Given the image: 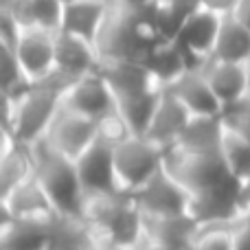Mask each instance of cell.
Segmentation results:
<instances>
[{
	"label": "cell",
	"instance_id": "cell-34",
	"mask_svg": "<svg viewBox=\"0 0 250 250\" xmlns=\"http://www.w3.org/2000/svg\"><path fill=\"white\" fill-rule=\"evenodd\" d=\"M233 16L237 18L246 29H250V0H239V4H237V9H235Z\"/></svg>",
	"mask_w": 250,
	"mask_h": 250
},
{
	"label": "cell",
	"instance_id": "cell-22",
	"mask_svg": "<svg viewBox=\"0 0 250 250\" xmlns=\"http://www.w3.org/2000/svg\"><path fill=\"white\" fill-rule=\"evenodd\" d=\"M101 75L110 83L117 99L160 88L143 62H105L101 64Z\"/></svg>",
	"mask_w": 250,
	"mask_h": 250
},
{
	"label": "cell",
	"instance_id": "cell-26",
	"mask_svg": "<svg viewBox=\"0 0 250 250\" xmlns=\"http://www.w3.org/2000/svg\"><path fill=\"white\" fill-rule=\"evenodd\" d=\"M160 97H163V88L117 99L119 114L125 119V123L132 129L134 136H145L147 134V129H149V125H151V119H154V114H156V108H158V104H160Z\"/></svg>",
	"mask_w": 250,
	"mask_h": 250
},
{
	"label": "cell",
	"instance_id": "cell-9",
	"mask_svg": "<svg viewBox=\"0 0 250 250\" xmlns=\"http://www.w3.org/2000/svg\"><path fill=\"white\" fill-rule=\"evenodd\" d=\"M62 108L101 121L104 117L117 110V97H114L110 83L105 82V77L101 75V70H97L86 77L75 79L66 88L62 95Z\"/></svg>",
	"mask_w": 250,
	"mask_h": 250
},
{
	"label": "cell",
	"instance_id": "cell-30",
	"mask_svg": "<svg viewBox=\"0 0 250 250\" xmlns=\"http://www.w3.org/2000/svg\"><path fill=\"white\" fill-rule=\"evenodd\" d=\"M222 119H224V123L229 125V127L237 129L239 134H244L250 141V95L244 101H239V104L226 108Z\"/></svg>",
	"mask_w": 250,
	"mask_h": 250
},
{
	"label": "cell",
	"instance_id": "cell-25",
	"mask_svg": "<svg viewBox=\"0 0 250 250\" xmlns=\"http://www.w3.org/2000/svg\"><path fill=\"white\" fill-rule=\"evenodd\" d=\"M211 60L250 64V29H246L235 16L222 18L220 35Z\"/></svg>",
	"mask_w": 250,
	"mask_h": 250
},
{
	"label": "cell",
	"instance_id": "cell-40",
	"mask_svg": "<svg viewBox=\"0 0 250 250\" xmlns=\"http://www.w3.org/2000/svg\"><path fill=\"white\" fill-rule=\"evenodd\" d=\"M248 77H250V64H248Z\"/></svg>",
	"mask_w": 250,
	"mask_h": 250
},
{
	"label": "cell",
	"instance_id": "cell-20",
	"mask_svg": "<svg viewBox=\"0 0 250 250\" xmlns=\"http://www.w3.org/2000/svg\"><path fill=\"white\" fill-rule=\"evenodd\" d=\"M53 222L2 217L0 250H51Z\"/></svg>",
	"mask_w": 250,
	"mask_h": 250
},
{
	"label": "cell",
	"instance_id": "cell-15",
	"mask_svg": "<svg viewBox=\"0 0 250 250\" xmlns=\"http://www.w3.org/2000/svg\"><path fill=\"white\" fill-rule=\"evenodd\" d=\"M191 121H193V114L189 112V108L173 92L163 90L160 104L156 108V114L151 119V125L145 136L151 143L160 145L163 149H171L182 138V134L187 132Z\"/></svg>",
	"mask_w": 250,
	"mask_h": 250
},
{
	"label": "cell",
	"instance_id": "cell-8",
	"mask_svg": "<svg viewBox=\"0 0 250 250\" xmlns=\"http://www.w3.org/2000/svg\"><path fill=\"white\" fill-rule=\"evenodd\" d=\"M132 198L145 217L189 213V202H191V193L165 167L149 182H145L138 191H134Z\"/></svg>",
	"mask_w": 250,
	"mask_h": 250
},
{
	"label": "cell",
	"instance_id": "cell-11",
	"mask_svg": "<svg viewBox=\"0 0 250 250\" xmlns=\"http://www.w3.org/2000/svg\"><path fill=\"white\" fill-rule=\"evenodd\" d=\"M77 173L86 198L90 195L119 193L117 185V169H114V145L104 138H97L77 160Z\"/></svg>",
	"mask_w": 250,
	"mask_h": 250
},
{
	"label": "cell",
	"instance_id": "cell-24",
	"mask_svg": "<svg viewBox=\"0 0 250 250\" xmlns=\"http://www.w3.org/2000/svg\"><path fill=\"white\" fill-rule=\"evenodd\" d=\"M224 119L222 117H193L187 132L173 147L191 154H222Z\"/></svg>",
	"mask_w": 250,
	"mask_h": 250
},
{
	"label": "cell",
	"instance_id": "cell-23",
	"mask_svg": "<svg viewBox=\"0 0 250 250\" xmlns=\"http://www.w3.org/2000/svg\"><path fill=\"white\" fill-rule=\"evenodd\" d=\"M143 64L147 66V70L151 73V77L156 79V83L160 88H169L173 82H178L189 70L187 68L185 55H182L180 46L176 44V40H163V42H158L145 55Z\"/></svg>",
	"mask_w": 250,
	"mask_h": 250
},
{
	"label": "cell",
	"instance_id": "cell-1",
	"mask_svg": "<svg viewBox=\"0 0 250 250\" xmlns=\"http://www.w3.org/2000/svg\"><path fill=\"white\" fill-rule=\"evenodd\" d=\"M70 83L57 73L40 83H33L29 92L20 99H4L2 129L24 145H35L46 136L53 119L62 108V95Z\"/></svg>",
	"mask_w": 250,
	"mask_h": 250
},
{
	"label": "cell",
	"instance_id": "cell-2",
	"mask_svg": "<svg viewBox=\"0 0 250 250\" xmlns=\"http://www.w3.org/2000/svg\"><path fill=\"white\" fill-rule=\"evenodd\" d=\"M83 220L99 242L138 248L145 242V215L127 193H105L86 198Z\"/></svg>",
	"mask_w": 250,
	"mask_h": 250
},
{
	"label": "cell",
	"instance_id": "cell-12",
	"mask_svg": "<svg viewBox=\"0 0 250 250\" xmlns=\"http://www.w3.org/2000/svg\"><path fill=\"white\" fill-rule=\"evenodd\" d=\"M55 35L44 29H24L16 44V57L24 75L33 83H40L55 73Z\"/></svg>",
	"mask_w": 250,
	"mask_h": 250
},
{
	"label": "cell",
	"instance_id": "cell-28",
	"mask_svg": "<svg viewBox=\"0 0 250 250\" xmlns=\"http://www.w3.org/2000/svg\"><path fill=\"white\" fill-rule=\"evenodd\" d=\"M222 158L229 171L237 180H250V141L237 129L224 123V138H222Z\"/></svg>",
	"mask_w": 250,
	"mask_h": 250
},
{
	"label": "cell",
	"instance_id": "cell-14",
	"mask_svg": "<svg viewBox=\"0 0 250 250\" xmlns=\"http://www.w3.org/2000/svg\"><path fill=\"white\" fill-rule=\"evenodd\" d=\"M0 204H2V217L42 220V222H53L57 217L55 207H53L42 182L38 180V176L29 178L9 195L0 198Z\"/></svg>",
	"mask_w": 250,
	"mask_h": 250
},
{
	"label": "cell",
	"instance_id": "cell-37",
	"mask_svg": "<svg viewBox=\"0 0 250 250\" xmlns=\"http://www.w3.org/2000/svg\"><path fill=\"white\" fill-rule=\"evenodd\" d=\"M244 211L250 213V180L244 182Z\"/></svg>",
	"mask_w": 250,
	"mask_h": 250
},
{
	"label": "cell",
	"instance_id": "cell-7",
	"mask_svg": "<svg viewBox=\"0 0 250 250\" xmlns=\"http://www.w3.org/2000/svg\"><path fill=\"white\" fill-rule=\"evenodd\" d=\"M220 26L222 16L208 11V9H200L185 20L176 38V44L180 46L189 70H202L207 62L213 57Z\"/></svg>",
	"mask_w": 250,
	"mask_h": 250
},
{
	"label": "cell",
	"instance_id": "cell-31",
	"mask_svg": "<svg viewBox=\"0 0 250 250\" xmlns=\"http://www.w3.org/2000/svg\"><path fill=\"white\" fill-rule=\"evenodd\" d=\"M22 31L24 29L20 26V22H18L9 11L2 9V11H0V44H2V46H9V48H16Z\"/></svg>",
	"mask_w": 250,
	"mask_h": 250
},
{
	"label": "cell",
	"instance_id": "cell-10",
	"mask_svg": "<svg viewBox=\"0 0 250 250\" xmlns=\"http://www.w3.org/2000/svg\"><path fill=\"white\" fill-rule=\"evenodd\" d=\"M97 138H99V121L60 108L42 141H46L53 149L64 154L66 158L77 160Z\"/></svg>",
	"mask_w": 250,
	"mask_h": 250
},
{
	"label": "cell",
	"instance_id": "cell-32",
	"mask_svg": "<svg viewBox=\"0 0 250 250\" xmlns=\"http://www.w3.org/2000/svg\"><path fill=\"white\" fill-rule=\"evenodd\" d=\"M235 250H250V213L235 226Z\"/></svg>",
	"mask_w": 250,
	"mask_h": 250
},
{
	"label": "cell",
	"instance_id": "cell-13",
	"mask_svg": "<svg viewBox=\"0 0 250 250\" xmlns=\"http://www.w3.org/2000/svg\"><path fill=\"white\" fill-rule=\"evenodd\" d=\"M101 70V55L97 46L79 35L60 31L55 35V73L68 83Z\"/></svg>",
	"mask_w": 250,
	"mask_h": 250
},
{
	"label": "cell",
	"instance_id": "cell-39",
	"mask_svg": "<svg viewBox=\"0 0 250 250\" xmlns=\"http://www.w3.org/2000/svg\"><path fill=\"white\" fill-rule=\"evenodd\" d=\"M154 4H165V2H169V0H151Z\"/></svg>",
	"mask_w": 250,
	"mask_h": 250
},
{
	"label": "cell",
	"instance_id": "cell-38",
	"mask_svg": "<svg viewBox=\"0 0 250 250\" xmlns=\"http://www.w3.org/2000/svg\"><path fill=\"white\" fill-rule=\"evenodd\" d=\"M136 250H173V248H165V246H158V244H151V242H143L141 246H138Z\"/></svg>",
	"mask_w": 250,
	"mask_h": 250
},
{
	"label": "cell",
	"instance_id": "cell-41",
	"mask_svg": "<svg viewBox=\"0 0 250 250\" xmlns=\"http://www.w3.org/2000/svg\"><path fill=\"white\" fill-rule=\"evenodd\" d=\"M185 250H193V248H191V246H189V248H185Z\"/></svg>",
	"mask_w": 250,
	"mask_h": 250
},
{
	"label": "cell",
	"instance_id": "cell-4",
	"mask_svg": "<svg viewBox=\"0 0 250 250\" xmlns=\"http://www.w3.org/2000/svg\"><path fill=\"white\" fill-rule=\"evenodd\" d=\"M165 154L160 145L147 136H129L114 145V169L121 193L132 195L145 182H149L165 167Z\"/></svg>",
	"mask_w": 250,
	"mask_h": 250
},
{
	"label": "cell",
	"instance_id": "cell-33",
	"mask_svg": "<svg viewBox=\"0 0 250 250\" xmlns=\"http://www.w3.org/2000/svg\"><path fill=\"white\" fill-rule=\"evenodd\" d=\"M237 4H239V0H202V9H208V11L217 13L222 18L233 16Z\"/></svg>",
	"mask_w": 250,
	"mask_h": 250
},
{
	"label": "cell",
	"instance_id": "cell-6",
	"mask_svg": "<svg viewBox=\"0 0 250 250\" xmlns=\"http://www.w3.org/2000/svg\"><path fill=\"white\" fill-rule=\"evenodd\" d=\"M165 169L191 195L211 189L230 176L222 154H191V151L178 149V147L167 149Z\"/></svg>",
	"mask_w": 250,
	"mask_h": 250
},
{
	"label": "cell",
	"instance_id": "cell-27",
	"mask_svg": "<svg viewBox=\"0 0 250 250\" xmlns=\"http://www.w3.org/2000/svg\"><path fill=\"white\" fill-rule=\"evenodd\" d=\"M95 246L97 237L83 217H55L51 250H92Z\"/></svg>",
	"mask_w": 250,
	"mask_h": 250
},
{
	"label": "cell",
	"instance_id": "cell-16",
	"mask_svg": "<svg viewBox=\"0 0 250 250\" xmlns=\"http://www.w3.org/2000/svg\"><path fill=\"white\" fill-rule=\"evenodd\" d=\"M112 11V0H66L62 31L79 35L97 46Z\"/></svg>",
	"mask_w": 250,
	"mask_h": 250
},
{
	"label": "cell",
	"instance_id": "cell-35",
	"mask_svg": "<svg viewBox=\"0 0 250 250\" xmlns=\"http://www.w3.org/2000/svg\"><path fill=\"white\" fill-rule=\"evenodd\" d=\"M114 4L119 7H127V9H136V7H143V4L151 2V0H112Z\"/></svg>",
	"mask_w": 250,
	"mask_h": 250
},
{
	"label": "cell",
	"instance_id": "cell-3",
	"mask_svg": "<svg viewBox=\"0 0 250 250\" xmlns=\"http://www.w3.org/2000/svg\"><path fill=\"white\" fill-rule=\"evenodd\" d=\"M31 147L35 154V176L46 189L57 215L83 217L86 191L79 180L75 160L55 151L46 141H40Z\"/></svg>",
	"mask_w": 250,
	"mask_h": 250
},
{
	"label": "cell",
	"instance_id": "cell-18",
	"mask_svg": "<svg viewBox=\"0 0 250 250\" xmlns=\"http://www.w3.org/2000/svg\"><path fill=\"white\" fill-rule=\"evenodd\" d=\"M204 77L208 79L213 92L217 95L220 104L226 108L239 104L250 95V77L248 64H235V62L208 60L202 68Z\"/></svg>",
	"mask_w": 250,
	"mask_h": 250
},
{
	"label": "cell",
	"instance_id": "cell-21",
	"mask_svg": "<svg viewBox=\"0 0 250 250\" xmlns=\"http://www.w3.org/2000/svg\"><path fill=\"white\" fill-rule=\"evenodd\" d=\"M200 226L189 213L163 217H145V239L165 248L185 250L193 244Z\"/></svg>",
	"mask_w": 250,
	"mask_h": 250
},
{
	"label": "cell",
	"instance_id": "cell-29",
	"mask_svg": "<svg viewBox=\"0 0 250 250\" xmlns=\"http://www.w3.org/2000/svg\"><path fill=\"white\" fill-rule=\"evenodd\" d=\"M235 224L204 226L198 230L191 248L193 250H235Z\"/></svg>",
	"mask_w": 250,
	"mask_h": 250
},
{
	"label": "cell",
	"instance_id": "cell-5",
	"mask_svg": "<svg viewBox=\"0 0 250 250\" xmlns=\"http://www.w3.org/2000/svg\"><path fill=\"white\" fill-rule=\"evenodd\" d=\"M189 215L198 222L200 229L239 222L246 215V211H244V182L230 173L220 185L193 193L189 202Z\"/></svg>",
	"mask_w": 250,
	"mask_h": 250
},
{
	"label": "cell",
	"instance_id": "cell-17",
	"mask_svg": "<svg viewBox=\"0 0 250 250\" xmlns=\"http://www.w3.org/2000/svg\"><path fill=\"white\" fill-rule=\"evenodd\" d=\"M35 176V154L33 147L20 143L13 134L2 129V147H0V198L9 195L13 189Z\"/></svg>",
	"mask_w": 250,
	"mask_h": 250
},
{
	"label": "cell",
	"instance_id": "cell-36",
	"mask_svg": "<svg viewBox=\"0 0 250 250\" xmlns=\"http://www.w3.org/2000/svg\"><path fill=\"white\" fill-rule=\"evenodd\" d=\"M92 250H136L129 246H119V244H108V242H99Z\"/></svg>",
	"mask_w": 250,
	"mask_h": 250
},
{
	"label": "cell",
	"instance_id": "cell-19",
	"mask_svg": "<svg viewBox=\"0 0 250 250\" xmlns=\"http://www.w3.org/2000/svg\"><path fill=\"white\" fill-rule=\"evenodd\" d=\"M165 90L173 92L193 117H222L224 114V105L220 104L202 70H187L178 82H173Z\"/></svg>",
	"mask_w": 250,
	"mask_h": 250
}]
</instances>
